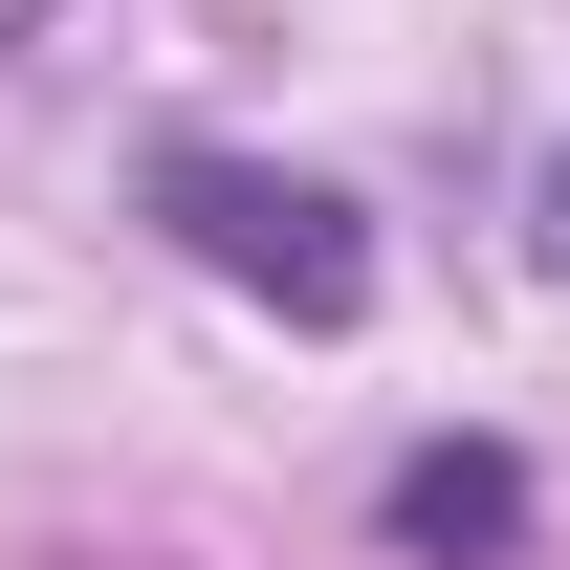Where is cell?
Wrapping results in <instances>:
<instances>
[{
  "label": "cell",
  "instance_id": "6da1fadb",
  "mask_svg": "<svg viewBox=\"0 0 570 570\" xmlns=\"http://www.w3.org/2000/svg\"><path fill=\"white\" fill-rule=\"evenodd\" d=\"M154 219H176L219 285H264L285 330H352V307H373V242H352V198H330V176H264V154H154Z\"/></svg>",
  "mask_w": 570,
  "mask_h": 570
},
{
  "label": "cell",
  "instance_id": "7a4b0ae2",
  "mask_svg": "<svg viewBox=\"0 0 570 570\" xmlns=\"http://www.w3.org/2000/svg\"><path fill=\"white\" fill-rule=\"evenodd\" d=\"M395 549H527V461H483V439L395 461Z\"/></svg>",
  "mask_w": 570,
  "mask_h": 570
}]
</instances>
